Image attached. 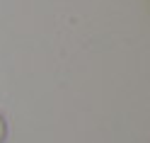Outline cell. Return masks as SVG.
<instances>
[{
  "instance_id": "1",
  "label": "cell",
  "mask_w": 150,
  "mask_h": 143,
  "mask_svg": "<svg viewBox=\"0 0 150 143\" xmlns=\"http://www.w3.org/2000/svg\"><path fill=\"white\" fill-rule=\"evenodd\" d=\"M5 138H7V121H5L3 114H0V143H5Z\"/></svg>"
}]
</instances>
